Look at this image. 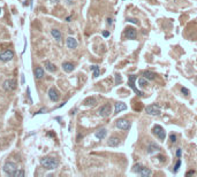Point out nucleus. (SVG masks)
I'll return each instance as SVG.
<instances>
[{"label":"nucleus","mask_w":197,"mask_h":177,"mask_svg":"<svg viewBox=\"0 0 197 177\" xmlns=\"http://www.w3.org/2000/svg\"><path fill=\"white\" fill-rule=\"evenodd\" d=\"M40 164H42L45 169L53 170V169H55V168H58L59 161L55 159V158H52V157H45V158L40 159Z\"/></svg>","instance_id":"obj_1"},{"label":"nucleus","mask_w":197,"mask_h":177,"mask_svg":"<svg viewBox=\"0 0 197 177\" xmlns=\"http://www.w3.org/2000/svg\"><path fill=\"white\" fill-rule=\"evenodd\" d=\"M152 132H153V135H155L159 140H165V138H166V131H165V129H164L163 127L156 124V125L152 128Z\"/></svg>","instance_id":"obj_2"},{"label":"nucleus","mask_w":197,"mask_h":177,"mask_svg":"<svg viewBox=\"0 0 197 177\" xmlns=\"http://www.w3.org/2000/svg\"><path fill=\"white\" fill-rule=\"evenodd\" d=\"M145 112H147V114H149V115L157 116V115H160L161 109H160L159 105H157V104H152V105H149V106L145 107Z\"/></svg>","instance_id":"obj_3"},{"label":"nucleus","mask_w":197,"mask_h":177,"mask_svg":"<svg viewBox=\"0 0 197 177\" xmlns=\"http://www.w3.org/2000/svg\"><path fill=\"white\" fill-rule=\"evenodd\" d=\"M17 84H16V81L15 79H6L3 84V88L6 91V92H12L16 88Z\"/></svg>","instance_id":"obj_4"},{"label":"nucleus","mask_w":197,"mask_h":177,"mask_svg":"<svg viewBox=\"0 0 197 177\" xmlns=\"http://www.w3.org/2000/svg\"><path fill=\"white\" fill-rule=\"evenodd\" d=\"M136 79H137V77H136L135 75H129V76H128V85H129L130 88H133V91H134L137 96H143L144 93L141 92L138 88L136 87V85H135V81H136Z\"/></svg>","instance_id":"obj_5"},{"label":"nucleus","mask_w":197,"mask_h":177,"mask_svg":"<svg viewBox=\"0 0 197 177\" xmlns=\"http://www.w3.org/2000/svg\"><path fill=\"white\" fill-rule=\"evenodd\" d=\"M115 125H117L118 129L125 131V130H129V129H130L131 123H130V121H128V120H126V119H119V120L115 122Z\"/></svg>","instance_id":"obj_6"},{"label":"nucleus","mask_w":197,"mask_h":177,"mask_svg":"<svg viewBox=\"0 0 197 177\" xmlns=\"http://www.w3.org/2000/svg\"><path fill=\"white\" fill-rule=\"evenodd\" d=\"M3 169H4V172L5 174H7L8 176H13L14 172L17 170V166L14 162H7V163H5V166H4Z\"/></svg>","instance_id":"obj_7"},{"label":"nucleus","mask_w":197,"mask_h":177,"mask_svg":"<svg viewBox=\"0 0 197 177\" xmlns=\"http://www.w3.org/2000/svg\"><path fill=\"white\" fill-rule=\"evenodd\" d=\"M98 113H99V115H100L101 117H108V116L112 114V106H111V104H105V105H103V106L99 108Z\"/></svg>","instance_id":"obj_8"},{"label":"nucleus","mask_w":197,"mask_h":177,"mask_svg":"<svg viewBox=\"0 0 197 177\" xmlns=\"http://www.w3.org/2000/svg\"><path fill=\"white\" fill-rule=\"evenodd\" d=\"M14 56V53L13 51L11 50H6L4 52L0 53V61H3V62H7V61H11L12 59Z\"/></svg>","instance_id":"obj_9"},{"label":"nucleus","mask_w":197,"mask_h":177,"mask_svg":"<svg viewBox=\"0 0 197 177\" xmlns=\"http://www.w3.org/2000/svg\"><path fill=\"white\" fill-rule=\"evenodd\" d=\"M123 36H125L127 39H131V40H133V39H136V37H137V31H136V29L130 28V26L126 28Z\"/></svg>","instance_id":"obj_10"},{"label":"nucleus","mask_w":197,"mask_h":177,"mask_svg":"<svg viewBox=\"0 0 197 177\" xmlns=\"http://www.w3.org/2000/svg\"><path fill=\"white\" fill-rule=\"evenodd\" d=\"M48 97H50V99H51L52 101L57 102V101L60 99V93H59V91L57 90V88L51 87L50 90H48Z\"/></svg>","instance_id":"obj_11"},{"label":"nucleus","mask_w":197,"mask_h":177,"mask_svg":"<svg viewBox=\"0 0 197 177\" xmlns=\"http://www.w3.org/2000/svg\"><path fill=\"white\" fill-rule=\"evenodd\" d=\"M120 143H121V140L119 137H111L107 141L108 146H111V147H118L120 145Z\"/></svg>","instance_id":"obj_12"},{"label":"nucleus","mask_w":197,"mask_h":177,"mask_svg":"<svg viewBox=\"0 0 197 177\" xmlns=\"http://www.w3.org/2000/svg\"><path fill=\"white\" fill-rule=\"evenodd\" d=\"M127 109V105L123 104V102H115V106H114V114H118L122 110H126Z\"/></svg>","instance_id":"obj_13"},{"label":"nucleus","mask_w":197,"mask_h":177,"mask_svg":"<svg viewBox=\"0 0 197 177\" xmlns=\"http://www.w3.org/2000/svg\"><path fill=\"white\" fill-rule=\"evenodd\" d=\"M160 151V147L156 144V143H151L149 146H148V153L149 154H153L156 152H159Z\"/></svg>","instance_id":"obj_14"},{"label":"nucleus","mask_w":197,"mask_h":177,"mask_svg":"<svg viewBox=\"0 0 197 177\" xmlns=\"http://www.w3.org/2000/svg\"><path fill=\"white\" fill-rule=\"evenodd\" d=\"M66 43H67V47H68V48L74 50V48L77 47V40H76L74 37H68Z\"/></svg>","instance_id":"obj_15"},{"label":"nucleus","mask_w":197,"mask_h":177,"mask_svg":"<svg viewBox=\"0 0 197 177\" xmlns=\"http://www.w3.org/2000/svg\"><path fill=\"white\" fill-rule=\"evenodd\" d=\"M106 135H107V130L105 129V128H103V129H99L98 131H96V133H95V136H96V138L97 139H104L105 137H106Z\"/></svg>","instance_id":"obj_16"},{"label":"nucleus","mask_w":197,"mask_h":177,"mask_svg":"<svg viewBox=\"0 0 197 177\" xmlns=\"http://www.w3.org/2000/svg\"><path fill=\"white\" fill-rule=\"evenodd\" d=\"M44 66H45V69H46L47 71H50V73H54L55 70H57V67H55V65H53V63L50 62L48 60H46V61L44 62Z\"/></svg>","instance_id":"obj_17"},{"label":"nucleus","mask_w":197,"mask_h":177,"mask_svg":"<svg viewBox=\"0 0 197 177\" xmlns=\"http://www.w3.org/2000/svg\"><path fill=\"white\" fill-rule=\"evenodd\" d=\"M34 75H35V78H36V79L43 78V76H44V69H43L42 67H37V68L34 70Z\"/></svg>","instance_id":"obj_18"},{"label":"nucleus","mask_w":197,"mask_h":177,"mask_svg":"<svg viewBox=\"0 0 197 177\" xmlns=\"http://www.w3.org/2000/svg\"><path fill=\"white\" fill-rule=\"evenodd\" d=\"M142 76L145 77L148 81H153V79H156V74L152 73V71H149V70H144V71L142 73Z\"/></svg>","instance_id":"obj_19"},{"label":"nucleus","mask_w":197,"mask_h":177,"mask_svg":"<svg viewBox=\"0 0 197 177\" xmlns=\"http://www.w3.org/2000/svg\"><path fill=\"white\" fill-rule=\"evenodd\" d=\"M75 66L72 63V62H64L62 63V69L66 71V73H72L74 70Z\"/></svg>","instance_id":"obj_20"},{"label":"nucleus","mask_w":197,"mask_h":177,"mask_svg":"<svg viewBox=\"0 0 197 177\" xmlns=\"http://www.w3.org/2000/svg\"><path fill=\"white\" fill-rule=\"evenodd\" d=\"M51 35L52 37L57 40V42H60L61 40V32L58 30V29H53V30L51 31Z\"/></svg>","instance_id":"obj_21"},{"label":"nucleus","mask_w":197,"mask_h":177,"mask_svg":"<svg viewBox=\"0 0 197 177\" xmlns=\"http://www.w3.org/2000/svg\"><path fill=\"white\" fill-rule=\"evenodd\" d=\"M96 98H94V97H88L87 99H84V101H83V105H86V106H94V105H96Z\"/></svg>","instance_id":"obj_22"},{"label":"nucleus","mask_w":197,"mask_h":177,"mask_svg":"<svg viewBox=\"0 0 197 177\" xmlns=\"http://www.w3.org/2000/svg\"><path fill=\"white\" fill-rule=\"evenodd\" d=\"M151 174H152L151 169H149V168H145V167H143V169L139 171V174H138V175L143 176V177H147V176H150Z\"/></svg>","instance_id":"obj_23"},{"label":"nucleus","mask_w":197,"mask_h":177,"mask_svg":"<svg viewBox=\"0 0 197 177\" xmlns=\"http://www.w3.org/2000/svg\"><path fill=\"white\" fill-rule=\"evenodd\" d=\"M143 169V166L142 163H135L133 166V172H136V174H139V171Z\"/></svg>","instance_id":"obj_24"},{"label":"nucleus","mask_w":197,"mask_h":177,"mask_svg":"<svg viewBox=\"0 0 197 177\" xmlns=\"http://www.w3.org/2000/svg\"><path fill=\"white\" fill-rule=\"evenodd\" d=\"M148 84H149V83H148V79H147L145 77H143V76H142V78L138 79V85H139L141 87H147Z\"/></svg>","instance_id":"obj_25"},{"label":"nucleus","mask_w":197,"mask_h":177,"mask_svg":"<svg viewBox=\"0 0 197 177\" xmlns=\"http://www.w3.org/2000/svg\"><path fill=\"white\" fill-rule=\"evenodd\" d=\"M90 69L94 71V77H98L100 75V68L98 66H91Z\"/></svg>","instance_id":"obj_26"},{"label":"nucleus","mask_w":197,"mask_h":177,"mask_svg":"<svg viewBox=\"0 0 197 177\" xmlns=\"http://www.w3.org/2000/svg\"><path fill=\"white\" fill-rule=\"evenodd\" d=\"M181 163H182V161H181V158L176 161V163H175V166H174V168H173V172L174 174H176L178 172V170L180 169V167H181Z\"/></svg>","instance_id":"obj_27"},{"label":"nucleus","mask_w":197,"mask_h":177,"mask_svg":"<svg viewBox=\"0 0 197 177\" xmlns=\"http://www.w3.org/2000/svg\"><path fill=\"white\" fill-rule=\"evenodd\" d=\"M24 175H25V172L23 171V170H16L15 172H14V177H24Z\"/></svg>","instance_id":"obj_28"},{"label":"nucleus","mask_w":197,"mask_h":177,"mask_svg":"<svg viewBox=\"0 0 197 177\" xmlns=\"http://www.w3.org/2000/svg\"><path fill=\"white\" fill-rule=\"evenodd\" d=\"M122 78H121V75L120 74H115V85H119L121 83Z\"/></svg>","instance_id":"obj_29"},{"label":"nucleus","mask_w":197,"mask_h":177,"mask_svg":"<svg viewBox=\"0 0 197 177\" xmlns=\"http://www.w3.org/2000/svg\"><path fill=\"white\" fill-rule=\"evenodd\" d=\"M127 22L134 23V24H136V25H138V24H139V22H138V20H137V18H127Z\"/></svg>","instance_id":"obj_30"},{"label":"nucleus","mask_w":197,"mask_h":177,"mask_svg":"<svg viewBox=\"0 0 197 177\" xmlns=\"http://www.w3.org/2000/svg\"><path fill=\"white\" fill-rule=\"evenodd\" d=\"M170 139H171V143H175L176 140H178V138H176V135H174V133H172L171 136H170Z\"/></svg>","instance_id":"obj_31"},{"label":"nucleus","mask_w":197,"mask_h":177,"mask_svg":"<svg viewBox=\"0 0 197 177\" xmlns=\"http://www.w3.org/2000/svg\"><path fill=\"white\" fill-rule=\"evenodd\" d=\"M181 92L184 94V96H188L190 92H189V90H188V88L187 87H181Z\"/></svg>","instance_id":"obj_32"},{"label":"nucleus","mask_w":197,"mask_h":177,"mask_svg":"<svg viewBox=\"0 0 197 177\" xmlns=\"http://www.w3.org/2000/svg\"><path fill=\"white\" fill-rule=\"evenodd\" d=\"M175 154H176V158H178V159H180V158H181V155H182V150H181V149H178Z\"/></svg>","instance_id":"obj_33"},{"label":"nucleus","mask_w":197,"mask_h":177,"mask_svg":"<svg viewBox=\"0 0 197 177\" xmlns=\"http://www.w3.org/2000/svg\"><path fill=\"white\" fill-rule=\"evenodd\" d=\"M103 36L104 37H108L109 36V32L108 31H103Z\"/></svg>","instance_id":"obj_34"},{"label":"nucleus","mask_w":197,"mask_h":177,"mask_svg":"<svg viewBox=\"0 0 197 177\" xmlns=\"http://www.w3.org/2000/svg\"><path fill=\"white\" fill-rule=\"evenodd\" d=\"M44 112H46V109H45V108H43V109H40V110H39V112H37L36 114H42V113H44Z\"/></svg>","instance_id":"obj_35"},{"label":"nucleus","mask_w":197,"mask_h":177,"mask_svg":"<svg viewBox=\"0 0 197 177\" xmlns=\"http://www.w3.org/2000/svg\"><path fill=\"white\" fill-rule=\"evenodd\" d=\"M107 24H108V25L112 24V18H107Z\"/></svg>","instance_id":"obj_36"},{"label":"nucleus","mask_w":197,"mask_h":177,"mask_svg":"<svg viewBox=\"0 0 197 177\" xmlns=\"http://www.w3.org/2000/svg\"><path fill=\"white\" fill-rule=\"evenodd\" d=\"M51 3H53V4H57V3H59V0H50Z\"/></svg>","instance_id":"obj_37"},{"label":"nucleus","mask_w":197,"mask_h":177,"mask_svg":"<svg viewBox=\"0 0 197 177\" xmlns=\"http://www.w3.org/2000/svg\"><path fill=\"white\" fill-rule=\"evenodd\" d=\"M192 174H194V171H189V172H187V176L188 175H192Z\"/></svg>","instance_id":"obj_38"},{"label":"nucleus","mask_w":197,"mask_h":177,"mask_svg":"<svg viewBox=\"0 0 197 177\" xmlns=\"http://www.w3.org/2000/svg\"><path fill=\"white\" fill-rule=\"evenodd\" d=\"M0 14H1V8H0Z\"/></svg>","instance_id":"obj_39"}]
</instances>
